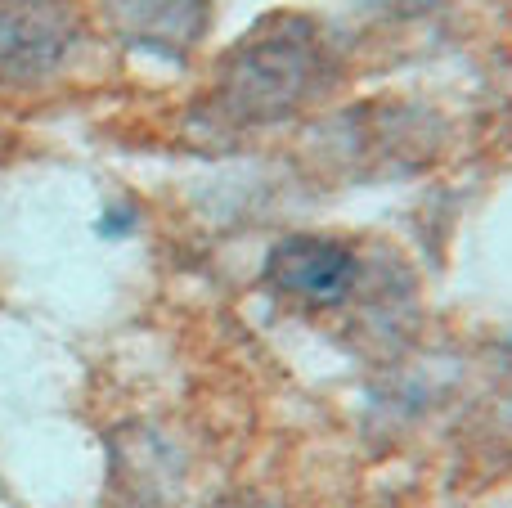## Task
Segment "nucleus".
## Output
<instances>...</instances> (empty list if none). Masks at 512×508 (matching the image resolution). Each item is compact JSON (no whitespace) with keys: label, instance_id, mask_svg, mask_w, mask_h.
<instances>
[{"label":"nucleus","instance_id":"2","mask_svg":"<svg viewBox=\"0 0 512 508\" xmlns=\"http://www.w3.org/2000/svg\"><path fill=\"white\" fill-rule=\"evenodd\" d=\"M355 275H360V266H355L351 252H346L342 243L315 239V234L283 239L279 248L270 252V266H265V279H270L283 297H297V302H310V306L346 297Z\"/></svg>","mask_w":512,"mask_h":508},{"label":"nucleus","instance_id":"1","mask_svg":"<svg viewBox=\"0 0 512 508\" xmlns=\"http://www.w3.org/2000/svg\"><path fill=\"white\" fill-rule=\"evenodd\" d=\"M77 23L59 0H0V81H41L63 68Z\"/></svg>","mask_w":512,"mask_h":508},{"label":"nucleus","instance_id":"3","mask_svg":"<svg viewBox=\"0 0 512 508\" xmlns=\"http://www.w3.org/2000/svg\"><path fill=\"white\" fill-rule=\"evenodd\" d=\"M122 32L158 54H180L203 27V0H108Z\"/></svg>","mask_w":512,"mask_h":508}]
</instances>
